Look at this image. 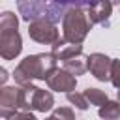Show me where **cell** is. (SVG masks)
Listing matches in <instances>:
<instances>
[{
	"label": "cell",
	"mask_w": 120,
	"mask_h": 120,
	"mask_svg": "<svg viewBox=\"0 0 120 120\" xmlns=\"http://www.w3.org/2000/svg\"><path fill=\"white\" fill-rule=\"evenodd\" d=\"M19 13L26 22L34 19H51L58 22L71 8H90L96 0H15Z\"/></svg>",
	"instance_id": "6da1fadb"
},
{
	"label": "cell",
	"mask_w": 120,
	"mask_h": 120,
	"mask_svg": "<svg viewBox=\"0 0 120 120\" xmlns=\"http://www.w3.org/2000/svg\"><path fill=\"white\" fill-rule=\"evenodd\" d=\"M56 62L58 60L52 52L28 54L17 64V68L13 71V79L19 86L30 84L32 81H47L49 75L58 68Z\"/></svg>",
	"instance_id": "7a4b0ae2"
},
{
	"label": "cell",
	"mask_w": 120,
	"mask_h": 120,
	"mask_svg": "<svg viewBox=\"0 0 120 120\" xmlns=\"http://www.w3.org/2000/svg\"><path fill=\"white\" fill-rule=\"evenodd\" d=\"M92 26L94 24L88 19L86 8H71L62 17V38L69 43H82Z\"/></svg>",
	"instance_id": "3957f363"
},
{
	"label": "cell",
	"mask_w": 120,
	"mask_h": 120,
	"mask_svg": "<svg viewBox=\"0 0 120 120\" xmlns=\"http://www.w3.org/2000/svg\"><path fill=\"white\" fill-rule=\"evenodd\" d=\"M54 107V96L49 90H43L39 86L22 84L19 86V111H36V112H47Z\"/></svg>",
	"instance_id": "277c9868"
},
{
	"label": "cell",
	"mask_w": 120,
	"mask_h": 120,
	"mask_svg": "<svg viewBox=\"0 0 120 120\" xmlns=\"http://www.w3.org/2000/svg\"><path fill=\"white\" fill-rule=\"evenodd\" d=\"M28 36L36 43L52 45L60 38V32L56 28V22H52L51 19H34L28 22Z\"/></svg>",
	"instance_id": "5b68a950"
},
{
	"label": "cell",
	"mask_w": 120,
	"mask_h": 120,
	"mask_svg": "<svg viewBox=\"0 0 120 120\" xmlns=\"http://www.w3.org/2000/svg\"><path fill=\"white\" fill-rule=\"evenodd\" d=\"M22 51V38L17 28L0 30V56L4 60H13Z\"/></svg>",
	"instance_id": "8992f818"
},
{
	"label": "cell",
	"mask_w": 120,
	"mask_h": 120,
	"mask_svg": "<svg viewBox=\"0 0 120 120\" xmlns=\"http://www.w3.org/2000/svg\"><path fill=\"white\" fill-rule=\"evenodd\" d=\"M88 60V71L101 82L105 81H111V64H112V58H109L107 54L103 52H92L86 56Z\"/></svg>",
	"instance_id": "52a82bcc"
},
{
	"label": "cell",
	"mask_w": 120,
	"mask_h": 120,
	"mask_svg": "<svg viewBox=\"0 0 120 120\" xmlns=\"http://www.w3.org/2000/svg\"><path fill=\"white\" fill-rule=\"evenodd\" d=\"M47 82V86L51 88V90H54V92H64V94H68V92H73L75 90V86H77V77L75 75H71L68 69H60V68H56L51 75H49V79L45 81Z\"/></svg>",
	"instance_id": "ba28073f"
},
{
	"label": "cell",
	"mask_w": 120,
	"mask_h": 120,
	"mask_svg": "<svg viewBox=\"0 0 120 120\" xmlns=\"http://www.w3.org/2000/svg\"><path fill=\"white\" fill-rule=\"evenodd\" d=\"M88 19L92 21V24H101V26H109L111 24V13H112V4L109 0H96L90 8H86Z\"/></svg>",
	"instance_id": "9c48e42d"
},
{
	"label": "cell",
	"mask_w": 120,
	"mask_h": 120,
	"mask_svg": "<svg viewBox=\"0 0 120 120\" xmlns=\"http://www.w3.org/2000/svg\"><path fill=\"white\" fill-rule=\"evenodd\" d=\"M17 111H19V86H2V90H0L2 118H8Z\"/></svg>",
	"instance_id": "30bf717a"
},
{
	"label": "cell",
	"mask_w": 120,
	"mask_h": 120,
	"mask_svg": "<svg viewBox=\"0 0 120 120\" xmlns=\"http://www.w3.org/2000/svg\"><path fill=\"white\" fill-rule=\"evenodd\" d=\"M51 52L56 56V60H68L73 58L77 54H82V43H69L64 38H58L52 45H51Z\"/></svg>",
	"instance_id": "8fae6325"
},
{
	"label": "cell",
	"mask_w": 120,
	"mask_h": 120,
	"mask_svg": "<svg viewBox=\"0 0 120 120\" xmlns=\"http://www.w3.org/2000/svg\"><path fill=\"white\" fill-rule=\"evenodd\" d=\"M64 69H68V71H69L71 75H75V77L84 75V71L88 69V60H86V56L77 54V56H73V58L64 60Z\"/></svg>",
	"instance_id": "7c38bea8"
},
{
	"label": "cell",
	"mask_w": 120,
	"mask_h": 120,
	"mask_svg": "<svg viewBox=\"0 0 120 120\" xmlns=\"http://www.w3.org/2000/svg\"><path fill=\"white\" fill-rule=\"evenodd\" d=\"M98 114L103 120H114V118H118L120 116V103H118V99L116 101H111L109 99L105 105H101L98 109Z\"/></svg>",
	"instance_id": "4fadbf2b"
},
{
	"label": "cell",
	"mask_w": 120,
	"mask_h": 120,
	"mask_svg": "<svg viewBox=\"0 0 120 120\" xmlns=\"http://www.w3.org/2000/svg\"><path fill=\"white\" fill-rule=\"evenodd\" d=\"M84 96H86L88 103H90V105H96V107H101V105H105V103L109 101V96H107L103 90L94 88V86H88V88L84 90Z\"/></svg>",
	"instance_id": "5bb4252c"
},
{
	"label": "cell",
	"mask_w": 120,
	"mask_h": 120,
	"mask_svg": "<svg viewBox=\"0 0 120 120\" xmlns=\"http://www.w3.org/2000/svg\"><path fill=\"white\" fill-rule=\"evenodd\" d=\"M66 98H68V101L71 103V105H75L79 111H86L88 107H90V103H88V99H86V96H84V92L81 94V92H68L66 94Z\"/></svg>",
	"instance_id": "9a60e30c"
},
{
	"label": "cell",
	"mask_w": 120,
	"mask_h": 120,
	"mask_svg": "<svg viewBox=\"0 0 120 120\" xmlns=\"http://www.w3.org/2000/svg\"><path fill=\"white\" fill-rule=\"evenodd\" d=\"M45 120H77V118H75L73 109H69V107H56V109H52V112Z\"/></svg>",
	"instance_id": "2e32d148"
},
{
	"label": "cell",
	"mask_w": 120,
	"mask_h": 120,
	"mask_svg": "<svg viewBox=\"0 0 120 120\" xmlns=\"http://www.w3.org/2000/svg\"><path fill=\"white\" fill-rule=\"evenodd\" d=\"M6 28H19V19L13 11H4L0 15V30Z\"/></svg>",
	"instance_id": "e0dca14e"
},
{
	"label": "cell",
	"mask_w": 120,
	"mask_h": 120,
	"mask_svg": "<svg viewBox=\"0 0 120 120\" xmlns=\"http://www.w3.org/2000/svg\"><path fill=\"white\" fill-rule=\"evenodd\" d=\"M111 82L114 88L120 90V60L118 58H112V64H111Z\"/></svg>",
	"instance_id": "ac0fdd59"
},
{
	"label": "cell",
	"mask_w": 120,
	"mask_h": 120,
	"mask_svg": "<svg viewBox=\"0 0 120 120\" xmlns=\"http://www.w3.org/2000/svg\"><path fill=\"white\" fill-rule=\"evenodd\" d=\"M6 120H38V118L34 116L32 111H17V112H13L11 116H8Z\"/></svg>",
	"instance_id": "d6986e66"
},
{
	"label": "cell",
	"mask_w": 120,
	"mask_h": 120,
	"mask_svg": "<svg viewBox=\"0 0 120 120\" xmlns=\"http://www.w3.org/2000/svg\"><path fill=\"white\" fill-rule=\"evenodd\" d=\"M8 77H9V75H8V71H6L4 68H2V69H0V84H6Z\"/></svg>",
	"instance_id": "ffe728a7"
},
{
	"label": "cell",
	"mask_w": 120,
	"mask_h": 120,
	"mask_svg": "<svg viewBox=\"0 0 120 120\" xmlns=\"http://www.w3.org/2000/svg\"><path fill=\"white\" fill-rule=\"evenodd\" d=\"M109 2H111L112 6H114V4H118V6H120V0H109Z\"/></svg>",
	"instance_id": "44dd1931"
},
{
	"label": "cell",
	"mask_w": 120,
	"mask_h": 120,
	"mask_svg": "<svg viewBox=\"0 0 120 120\" xmlns=\"http://www.w3.org/2000/svg\"><path fill=\"white\" fill-rule=\"evenodd\" d=\"M116 99H118V103H120V90H118V94H116Z\"/></svg>",
	"instance_id": "7402d4cb"
},
{
	"label": "cell",
	"mask_w": 120,
	"mask_h": 120,
	"mask_svg": "<svg viewBox=\"0 0 120 120\" xmlns=\"http://www.w3.org/2000/svg\"><path fill=\"white\" fill-rule=\"evenodd\" d=\"M114 120H120V116H118V118H114Z\"/></svg>",
	"instance_id": "603a6c76"
}]
</instances>
